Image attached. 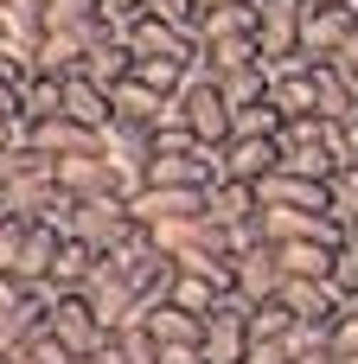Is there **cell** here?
Returning <instances> with one entry per match:
<instances>
[{"instance_id": "obj_1", "label": "cell", "mask_w": 358, "mask_h": 364, "mask_svg": "<svg viewBox=\"0 0 358 364\" xmlns=\"http://www.w3.org/2000/svg\"><path fill=\"white\" fill-rule=\"evenodd\" d=\"M179 102H186V122H192V134H199L205 147H231V134H237V109H231V96L218 90L211 70H192V83L179 90Z\"/></svg>"}, {"instance_id": "obj_40", "label": "cell", "mask_w": 358, "mask_h": 364, "mask_svg": "<svg viewBox=\"0 0 358 364\" xmlns=\"http://www.w3.org/2000/svg\"><path fill=\"white\" fill-rule=\"evenodd\" d=\"M6 364H38V358H32V352H26V346H19V352H13V358H6Z\"/></svg>"}, {"instance_id": "obj_20", "label": "cell", "mask_w": 358, "mask_h": 364, "mask_svg": "<svg viewBox=\"0 0 358 364\" xmlns=\"http://www.w3.org/2000/svg\"><path fill=\"white\" fill-rule=\"evenodd\" d=\"M243 64H269L263 38H205V51H199V70H211V77H231Z\"/></svg>"}, {"instance_id": "obj_28", "label": "cell", "mask_w": 358, "mask_h": 364, "mask_svg": "<svg viewBox=\"0 0 358 364\" xmlns=\"http://www.w3.org/2000/svg\"><path fill=\"white\" fill-rule=\"evenodd\" d=\"M26 352H32L38 364H90L83 352H70V346H64V339H51V333H32V339H26Z\"/></svg>"}, {"instance_id": "obj_21", "label": "cell", "mask_w": 358, "mask_h": 364, "mask_svg": "<svg viewBox=\"0 0 358 364\" xmlns=\"http://www.w3.org/2000/svg\"><path fill=\"white\" fill-rule=\"evenodd\" d=\"M19 115H26V122L64 115V77H58V70H32V77L19 83Z\"/></svg>"}, {"instance_id": "obj_33", "label": "cell", "mask_w": 358, "mask_h": 364, "mask_svg": "<svg viewBox=\"0 0 358 364\" xmlns=\"http://www.w3.org/2000/svg\"><path fill=\"white\" fill-rule=\"evenodd\" d=\"M160 364H211L205 346H160Z\"/></svg>"}, {"instance_id": "obj_23", "label": "cell", "mask_w": 358, "mask_h": 364, "mask_svg": "<svg viewBox=\"0 0 358 364\" xmlns=\"http://www.w3.org/2000/svg\"><path fill=\"white\" fill-rule=\"evenodd\" d=\"M224 294H231L224 282H211V275H192V269H173V288H167V301L192 307V314H211V307H218Z\"/></svg>"}, {"instance_id": "obj_22", "label": "cell", "mask_w": 358, "mask_h": 364, "mask_svg": "<svg viewBox=\"0 0 358 364\" xmlns=\"http://www.w3.org/2000/svg\"><path fill=\"white\" fill-rule=\"evenodd\" d=\"M333 256H339V243H275L282 275H333Z\"/></svg>"}, {"instance_id": "obj_6", "label": "cell", "mask_w": 358, "mask_h": 364, "mask_svg": "<svg viewBox=\"0 0 358 364\" xmlns=\"http://www.w3.org/2000/svg\"><path fill=\"white\" fill-rule=\"evenodd\" d=\"M128 45H135V58H173V64H192L199 70V32H186V26H173V19H160V13H141V19H128Z\"/></svg>"}, {"instance_id": "obj_43", "label": "cell", "mask_w": 358, "mask_h": 364, "mask_svg": "<svg viewBox=\"0 0 358 364\" xmlns=\"http://www.w3.org/2000/svg\"><path fill=\"white\" fill-rule=\"evenodd\" d=\"M0 224H6V211H0Z\"/></svg>"}, {"instance_id": "obj_32", "label": "cell", "mask_w": 358, "mask_h": 364, "mask_svg": "<svg viewBox=\"0 0 358 364\" xmlns=\"http://www.w3.org/2000/svg\"><path fill=\"white\" fill-rule=\"evenodd\" d=\"M327 339H333V352H339V358H358V314H339Z\"/></svg>"}, {"instance_id": "obj_29", "label": "cell", "mask_w": 358, "mask_h": 364, "mask_svg": "<svg viewBox=\"0 0 358 364\" xmlns=\"http://www.w3.org/2000/svg\"><path fill=\"white\" fill-rule=\"evenodd\" d=\"M333 282H339L346 294L358 288V224L346 230V237H339V256H333Z\"/></svg>"}, {"instance_id": "obj_7", "label": "cell", "mask_w": 358, "mask_h": 364, "mask_svg": "<svg viewBox=\"0 0 358 364\" xmlns=\"http://www.w3.org/2000/svg\"><path fill=\"white\" fill-rule=\"evenodd\" d=\"M45 333H51V339H64V346H70V352H83V358H96V352L115 339V333L96 320V307H90L83 294H58V301H51V320H45Z\"/></svg>"}, {"instance_id": "obj_27", "label": "cell", "mask_w": 358, "mask_h": 364, "mask_svg": "<svg viewBox=\"0 0 358 364\" xmlns=\"http://www.w3.org/2000/svg\"><path fill=\"white\" fill-rule=\"evenodd\" d=\"M288 128V115H282V102L275 96H263V102H243L237 109V134H282ZM231 134V141H237Z\"/></svg>"}, {"instance_id": "obj_11", "label": "cell", "mask_w": 358, "mask_h": 364, "mask_svg": "<svg viewBox=\"0 0 358 364\" xmlns=\"http://www.w3.org/2000/svg\"><path fill=\"white\" fill-rule=\"evenodd\" d=\"M26 134H32L51 160H64V154H96V147H109L115 128H83V122H70V115H45V122H26Z\"/></svg>"}, {"instance_id": "obj_5", "label": "cell", "mask_w": 358, "mask_h": 364, "mask_svg": "<svg viewBox=\"0 0 358 364\" xmlns=\"http://www.w3.org/2000/svg\"><path fill=\"white\" fill-rule=\"evenodd\" d=\"M358 32V0H307V26H301V51L314 64H333V51Z\"/></svg>"}, {"instance_id": "obj_42", "label": "cell", "mask_w": 358, "mask_h": 364, "mask_svg": "<svg viewBox=\"0 0 358 364\" xmlns=\"http://www.w3.org/2000/svg\"><path fill=\"white\" fill-rule=\"evenodd\" d=\"M339 364H358V358H339Z\"/></svg>"}, {"instance_id": "obj_39", "label": "cell", "mask_w": 358, "mask_h": 364, "mask_svg": "<svg viewBox=\"0 0 358 364\" xmlns=\"http://www.w3.org/2000/svg\"><path fill=\"white\" fill-rule=\"evenodd\" d=\"M339 128H346V154L358 160V115H352V122H339Z\"/></svg>"}, {"instance_id": "obj_10", "label": "cell", "mask_w": 358, "mask_h": 364, "mask_svg": "<svg viewBox=\"0 0 358 364\" xmlns=\"http://www.w3.org/2000/svg\"><path fill=\"white\" fill-rule=\"evenodd\" d=\"M64 198H70V192L58 186V173H38V179H6V186H0V211H6V218H19V224H45Z\"/></svg>"}, {"instance_id": "obj_25", "label": "cell", "mask_w": 358, "mask_h": 364, "mask_svg": "<svg viewBox=\"0 0 358 364\" xmlns=\"http://www.w3.org/2000/svg\"><path fill=\"white\" fill-rule=\"evenodd\" d=\"M320 115H327V122H352L358 115L352 83H346V70H333V64H320Z\"/></svg>"}, {"instance_id": "obj_9", "label": "cell", "mask_w": 358, "mask_h": 364, "mask_svg": "<svg viewBox=\"0 0 358 364\" xmlns=\"http://www.w3.org/2000/svg\"><path fill=\"white\" fill-rule=\"evenodd\" d=\"M301 26H307V0H256V38L263 58H301Z\"/></svg>"}, {"instance_id": "obj_31", "label": "cell", "mask_w": 358, "mask_h": 364, "mask_svg": "<svg viewBox=\"0 0 358 364\" xmlns=\"http://www.w3.org/2000/svg\"><path fill=\"white\" fill-rule=\"evenodd\" d=\"M243 364H295V346L288 339H250V358Z\"/></svg>"}, {"instance_id": "obj_18", "label": "cell", "mask_w": 358, "mask_h": 364, "mask_svg": "<svg viewBox=\"0 0 358 364\" xmlns=\"http://www.w3.org/2000/svg\"><path fill=\"white\" fill-rule=\"evenodd\" d=\"M96 269H102V250H90L83 237H64V243H58V262H51V282H45V288H58V294H77V288H83Z\"/></svg>"}, {"instance_id": "obj_8", "label": "cell", "mask_w": 358, "mask_h": 364, "mask_svg": "<svg viewBox=\"0 0 358 364\" xmlns=\"http://www.w3.org/2000/svg\"><path fill=\"white\" fill-rule=\"evenodd\" d=\"M205 192L211 186H141L135 198H128V211H135V224L141 230H154V224H167V218H205Z\"/></svg>"}, {"instance_id": "obj_35", "label": "cell", "mask_w": 358, "mask_h": 364, "mask_svg": "<svg viewBox=\"0 0 358 364\" xmlns=\"http://www.w3.org/2000/svg\"><path fill=\"white\" fill-rule=\"evenodd\" d=\"M295 364H339V352H333V339H320L314 352H301V358H295Z\"/></svg>"}, {"instance_id": "obj_15", "label": "cell", "mask_w": 358, "mask_h": 364, "mask_svg": "<svg viewBox=\"0 0 358 364\" xmlns=\"http://www.w3.org/2000/svg\"><path fill=\"white\" fill-rule=\"evenodd\" d=\"M237 294H243L250 307H263V301H275V294H282L275 243H250V250H237Z\"/></svg>"}, {"instance_id": "obj_44", "label": "cell", "mask_w": 358, "mask_h": 364, "mask_svg": "<svg viewBox=\"0 0 358 364\" xmlns=\"http://www.w3.org/2000/svg\"><path fill=\"white\" fill-rule=\"evenodd\" d=\"M6 358H13V352H6ZM6 358H0V364H6Z\"/></svg>"}, {"instance_id": "obj_41", "label": "cell", "mask_w": 358, "mask_h": 364, "mask_svg": "<svg viewBox=\"0 0 358 364\" xmlns=\"http://www.w3.org/2000/svg\"><path fill=\"white\" fill-rule=\"evenodd\" d=\"M346 83H352V102H358V70H352V77H346Z\"/></svg>"}, {"instance_id": "obj_14", "label": "cell", "mask_w": 358, "mask_h": 364, "mask_svg": "<svg viewBox=\"0 0 358 364\" xmlns=\"http://www.w3.org/2000/svg\"><path fill=\"white\" fill-rule=\"evenodd\" d=\"M275 166H282V134H237V141L224 147V173H231V179L263 186Z\"/></svg>"}, {"instance_id": "obj_13", "label": "cell", "mask_w": 358, "mask_h": 364, "mask_svg": "<svg viewBox=\"0 0 358 364\" xmlns=\"http://www.w3.org/2000/svg\"><path fill=\"white\" fill-rule=\"evenodd\" d=\"M109 102H115V128L147 134V128L167 115V102H173V96H160V90H154V83H141V77H122V83L109 90Z\"/></svg>"}, {"instance_id": "obj_30", "label": "cell", "mask_w": 358, "mask_h": 364, "mask_svg": "<svg viewBox=\"0 0 358 364\" xmlns=\"http://www.w3.org/2000/svg\"><path fill=\"white\" fill-rule=\"evenodd\" d=\"M147 13H160V19H173V26H186V32H199V0H147Z\"/></svg>"}, {"instance_id": "obj_17", "label": "cell", "mask_w": 358, "mask_h": 364, "mask_svg": "<svg viewBox=\"0 0 358 364\" xmlns=\"http://www.w3.org/2000/svg\"><path fill=\"white\" fill-rule=\"evenodd\" d=\"M147 333L160 346H205V314H192L179 301H154L147 307Z\"/></svg>"}, {"instance_id": "obj_2", "label": "cell", "mask_w": 358, "mask_h": 364, "mask_svg": "<svg viewBox=\"0 0 358 364\" xmlns=\"http://www.w3.org/2000/svg\"><path fill=\"white\" fill-rule=\"evenodd\" d=\"M70 237H83V243L102 250V256H115L128 237H141V224H135L128 198H77V211H70Z\"/></svg>"}, {"instance_id": "obj_19", "label": "cell", "mask_w": 358, "mask_h": 364, "mask_svg": "<svg viewBox=\"0 0 358 364\" xmlns=\"http://www.w3.org/2000/svg\"><path fill=\"white\" fill-rule=\"evenodd\" d=\"M205 38H256V0H224L199 13V45Z\"/></svg>"}, {"instance_id": "obj_37", "label": "cell", "mask_w": 358, "mask_h": 364, "mask_svg": "<svg viewBox=\"0 0 358 364\" xmlns=\"http://www.w3.org/2000/svg\"><path fill=\"white\" fill-rule=\"evenodd\" d=\"M19 134H26V122H19V115H0V154H6Z\"/></svg>"}, {"instance_id": "obj_12", "label": "cell", "mask_w": 358, "mask_h": 364, "mask_svg": "<svg viewBox=\"0 0 358 364\" xmlns=\"http://www.w3.org/2000/svg\"><path fill=\"white\" fill-rule=\"evenodd\" d=\"M256 211H263V192L250 186V179H218L211 192H205V218L211 224H224V230H256Z\"/></svg>"}, {"instance_id": "obj_4", "label": "cell", "mask_w": 358, "mask_h": 364, "mask_svg": "<svg viewBox=\"0 0 358 364\" xmlns=\"http://www.w3.org/2000/svg\"><path fill=\"white\" fill-rule=\"evenodd\" d=\"M77 294H83V301L96 307V320H102L109 333H122L128 320H141V314H147V301L135 294V282H128V275H122V269H115L109 256H102V269H96V275H90V282H83Z\"/></svg>"}, {"instance_id": "obj_34", "label": "cell", "mask_w": 358, "mask_h": 364, "mask_svg": "<svg viewBox=\"0 0 358 364\" xmlns=\"http://www.w3.org/2000/svg\"><path fill=\"white\" fill-rule=\"evenodd\" d=\"M333 70H346V77L358 70V32L346 38V45H339V51H333Z\"/></svg>"}, {"instance_id": "obj_38", "label": "cell", "mask_w": 358, "mask_h": 364, "mask_svg": "<svg viewBox=\"0 0 358 364\" xmlns=\"http://www.w3.org/2000/svg\"><path fill=\"white\" fill-rule=\"evenodd\" d=\"M90 364H128V352H122V346L109 339V346H102V352H96V358H90Z\"/></svg>"}, {"instance_id": "obj_16", "label": "cell", "mask_w": 358, "mask_h": 364, "mask_svg": "<svg viewBox=\"0 0 358 364\" xmlns=\"http://www.w3.org/2000/svg\"><path fill=\"white\" fill-rule=\"evenodd\" d=\"M64 115H70V122H83V128H115V102H109V90H102V83H90L83 70H70V77H64Z\"/></svg>"}, {"instance_id": "obj_36", "label": "cell", "mask_w": 358, "mask_h": 364, "mask_svg": "<svg viewBox=\"0 0 358 364\" xmlns=\"http://www.w3.org/2000/svg\"><path fill=\"white\" fill-rule=\"evenodd\" d=\"M0 115H19V83H6V77H0ZM19 122H26V115H19Z\"/></svg>"}, {"instance_id": "obj_24", "label": "cell", "mask_w": 358, "mask_h": 364, "mask_svg": "<svg viewBox=\"0 0 358 364\" xmlns=\"http://www.w3.org/2000/svg\"><path fill=\"white\" fill-rule=\"evenodd\" d=\"M327 211L352 230L358 224V160H346V166H333V179H327Z\"/></svg>"}, {"instance_id": "obj_3", "label": "cell", "mask_w": 358, "mask_h": 364, "mask_svg": "<svg viewBox=\"0 0 358 364\" xmlns=\"http://www.w3.org/2000/svg\"><path fill=\"white\" fill-rule=\"evenodd\" d=\"M256 237L263 243H339L346 224L333 211H301V205H263L256 211Z\"/></svg>"}, {"instance_id": "obj_26", "label": "cell", "mask_w": 358, "mask_h": 364, "mask_svg": "<svg viewBox=\"0 0 358 364\" xmlns=\"http://www.w3.org/2000/svg\"><path fill=\"white\" fill-rule=\"evenodd\" d=\"M218 90L231 96V109H243V102H263V96H269V64H243V70L218 77Z\"/></svg>"}]
</instances>
